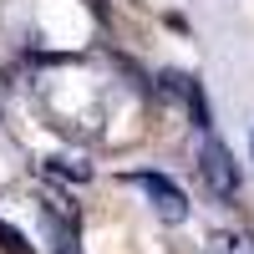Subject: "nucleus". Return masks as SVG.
<instances>
[{
  "label": "nucleus",
  "instance_id": "obj_3",
  "mask_svg": "<svg viewBox=\"0 0 254 254\" xmlns=\"http://www.w3.org/2000/svg\"><path fill=\"white\" fill-rule=\"evenodd\" d=\"M163 92H178V97H183V107L193 112V122H198V127H208V102H203V92H198V81H193V76L168 71V76H163Z\"/></svg>",
  "mask_w": 254,
  "mask_h": 254
},
{
  "label": "nucleus",
  "instance_id": "obj_4",
  "mask_svg": "<svg viewBox=\"0 0 254 254\" xmlns=\"http://www.w3.org/2000/svg\"><path fill=\"white\" fill-rule=\"evenodd\" d=\"M0 249H5V254H36V244L20 234V229H10L5 219H0Z\"/></svg>",
  "mask_w": 254,
  "mask_h": 254
},
{
  "label": "nucleus",
  "instance_id": "obj_5",
  "mask_svg": "<svg viewBox=\"0 0 254 254\" xmlns=\"http://www.w3.org/2000/svg\"><path fill=\"white\" fill-rule=\"evenodd\" d=\"M214 254H254V234H219Z\"/></svg>",
  "mask_w": 254,
  "mask_h": 254
},
{
  "label": "nucleus",
  "instance_id": "obj_1",
  "mask_svg": "<svg viewBox=\"0 0 254 254\" xmlns=\"http://www.w3.org/2000/svg\"><path fill=\"white\" fill-rule=\"evenodd\" d=\"M198 173H203V183H208L214 198H224V203L239 198V163H234V153H229L219 137H203V147H198Z\"/></svg>",
  "mask_w": 254,
  "mask_h": 254
},
{
  "label": "nucleus",
  "instance_id": "obj_2",
  "mask_svg": "<svg viewBox=\"0 0 254 254\" xmlns=\"http://www.w3.org/2000/svg\"><path fill=\"white\" fill-rule=\"evenodd\" d=\"M132 183L147 193V203H153V214L163 224H183L188 219V198H183V188L173 178H163V173H132Z\"/></svg>",
  "mask_w": 254,
  "mask_h": 254
}]
</instances>
